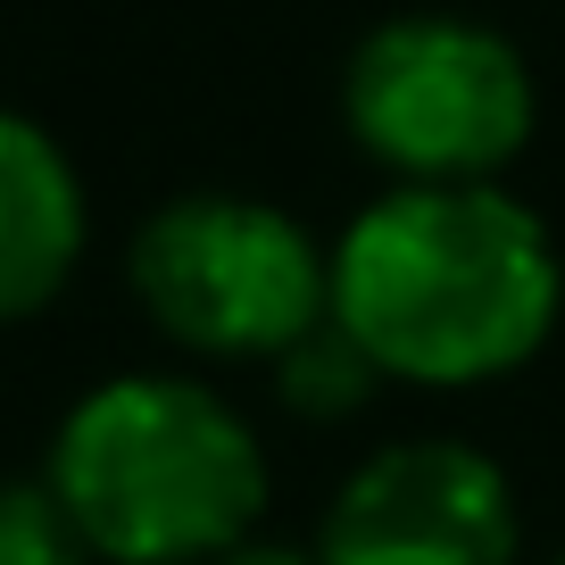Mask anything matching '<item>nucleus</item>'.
<instances>
[{
    "label": "nucleus",
    "mask_w": 565,
    "mask_h": 565,
    "mask_svg": "<svg viewBox=\"0 0 565 565\" xmlns=\"http://www.w3.org/2000/svg\"><path fill=\"white\" fill-rule=\"evenodd\" d=\"M557 300V242L499 183H391L333 242V324L391 383H499L548 341Z\"/></svg>",
    "instance_id": "obj_1"
},
{
    "label": "nucleus",
    "mask_w": 565,
    "mask_h": 565,
    "mask_svg": "<svg viewBox=\"0 0 565 565\" xmlns=\"http://www.w3.org/2000/svg\"><path fill=\"white\" fill-rule=\"evenodd\" d=\"M42 482L100 565H216L266 515L258 433L192 374H117L84 391Z\"/></svg>",
    "instance_id": "obj_2"
},
{
    "label": "nucleus",
    "mask_w": 565,
    "mask_h": 565,
    "mask_svg": "<svg viewBox=\"0 0 565 565\" xmlns=\"http://www.w3.org/2000/svg\"><path fill=\"white\" fill-rule=\"evenodd\" d=\"M341 125L399 183H499L541 125V84L499 25L407 9L358 34L341 67Z\"/></svg>",
    "instance_id": "obj_3"
},
{
    "label": "nucleus",
    "mask_w": 565,
    "mask_h": 565,
    "mask_svg": "<svg viewBox=\"0 0 565 565\" xmlns=\"http://www.w3.org/2000/svg\"><path fill=\"white\" fill-rule=\"evenodd\" d=\"M141 317L200 358H282L333 317V258L242 192L167 200L125 249Z\"/></svg>",
    "instance_id": "obj_4"
},
{
    "label": "nucleus",
    "mask_w": 565,
    "mask_h": 565,
    "mask_svg": "<svg viewBox=\"0 0 565 565\" xmlns=\"http://www.w3.org/2000/svg\"><path fill=\"white\" fill-rule=\"evenodd\" d=\"M515 491L466 441H399L341 482L324 565H515Z\"/></svg>",
    "instance_id": "obj_5"
},
{
    "label": "nucleus",
    "mask_w": 565,
    "mask_h": 565,
    "mask_svg": "<svg viewBox=\"0 0 565 565\" xmlns=\"http://www.w3.org/2000/svg\"><path fill=\"white\" fill-rule=\"evenodd\" d=\"M84 183L34 117L0 108V324H25L67 291L84 258Z\"/></svg>",
    "instance_id": "obj_6"
},
{
    "label": "nucleus",
    "mask_w": 565,
    "mask_h": 565,
    "mask_svg": "<svg viewBox=\"0 0 565 565\" xmlns=\"http://www.w3.org/2000/svg\"><path fill=\"white\" fill-rule=\"evenodd\" d=\"M366 383H374V358L358 350L333 317H324L300 350H282V399L300 407V416H341V407L366 399Z\"/></svg>",
    "instance_id": "obj_7"
},
{
    "label": "nucleus",
    "mask_w": 565,
    "mask_h": 565,
    "mask_svg": "<svg viewBox=\"0 0 565 565\" xmlns=\"http://www.w3.org/2000/svg\"><path fill=\"white\" fill-rule=\"evenodd\" d=\"M0 565H100V557L51 482H9L0 491Z\"/></svg>",
    "instance_id": "obj_8"
},
{
    "label": "nucleus",
    "mask_w": 565,
    "mask_h": 565,
    "mask_svg": "<svg viewBox=\"0 0 565 565\" xmlns=\"http://www.w3.org/2000/svg\"><path fill=\"white\" fill-rule=\"evenodd\" d=\"M216 565H324V557H308V548H275V541H242V548H225Z\"/></svg>",
    "instance_id": "obj_9"
},
{
    "label": "nucleus",
    "mask_w": 565,
    "mask_h": 565,
    "mask_svg": "<svg viewBox=\"0 0 565 565\" xmlns=\"http://www.w3.org/2000/svg\"><path fill=\"white\" fill-rule=\"evenodd\" d=\"M557 565H565V557H557Z\"/></svg>",
    "instance_id": "obj_10"
}]
</instances>
